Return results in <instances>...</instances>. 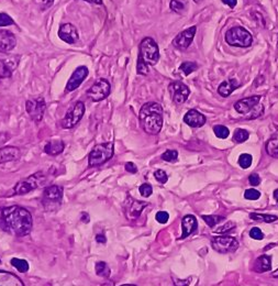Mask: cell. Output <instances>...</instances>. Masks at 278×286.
Instances as JSON below:
<instances>
[{
    "instance_id": "1",
    "label": "cell",
    "mask_w": 278,
    "mask_h": 286,
    "mask_svg": "<svg viewBox=\"0 0 278 286\" xmlns=\"http://www.w3.org/2000/svg\"><path fill=\"white\" fill-rule=\"evenodd\" d=\"M32 215L20 206H9L0 209V229L16 237L28 236L32 230Z\"/></svg>"
},
{
    "instance_id": "2",
    "label": "cell",
    "mask_w": 278,
    "mask_h": 286,
    "mask_svg": "<svg viewBox=\"0 0 278 286\" xmlns=\"http://www.w3.org/2000/svg\"><path fill=\"white\" fill-rule=\"evenodd\" d=\"M138 120L144 131L151 136H156L163 127V107L155 102L144 104L138 114Z\"/></svg>"
},
{
    "instance_id": "3",
    "label": "cell",
    "mask_w": 278,
    "mask_h": 286,
    "mask_svg": "<svg viewBox=\"0 0 278 286\" xmlns=\"http://www.w3.org/2000/svg\"><path fill=\"white\" fill-rule=\"evenodd\" d=\"M260 99L262 96L259 95L240 99L234 104V109L240 115L244 116L246 119H256L264 113L263 105L259 104Z\"/></svg>"
},
{
    "instance_id": "4",
    "label": "cell",
    "mask_w": 278,
    "mask_h": 286,
    "mask_svg": "<svg viewBox=\"0 0 278 286\" xmlns=\"http://www.w3.org/2000/svg\"><path fill=\"white\" fill-rule=\"evenodd\" d=\"M137 60L146 63L148 66H154L160 60L159 45L152 38H144L138 45Z\"/></svg>"
},
{
    "instance_id": "5",
    "label": "cell",
    "mask_w": 278,
    "mask_h": 286,
    "mask_svg": "<svg viewBox=\"0 0 278 286\" xmlns=\"http://www.w3.org/2000/svg\"><path fill=\"white\" fill-rule=\"evenodd\" d=\"M114 154V145L112 142L100 143L90 151L88 156V165L96 167L105 164L106 162L112 159Z\"/></svg>"
},
{
    "instance_id": "6",
    "label": "cell",
    "mask_w": 278,
    "mask_h": 286,
    "mask_svg": "<svg viewBox=\"0 0 278 286\" xmlns=\"http://www.w3.org/2000/svg\"><path fill=\"white\" fill-rule=\"evenodd\" d=\"M225 42L237 48H248L253 43V38L244 28L233 27L225 33Z\"/></svg>"
},
{
    "instance_id": "7",
    "label": "cell",
    "mask_w": 278,
    "mask_h": 286,
    "mask_svg": "<svg viewBox=\"0 0 278 286\" xmlns=\"http://www.w3.org/2000/svg\"><path fill=\"white\" fill-rule=\"evenodd\" d=\"M46 182V175L43 172H38L31 175L28 178L20 180L16 184L14 187L15 195H25L34 189H37L40 186H42Z\"/></svg>"
},
{
    "instance_id": "8",
    "label": "cell",
    "mask_w": 278,
    "mask_h": 286,
    "mask_svg": "<svg viewBox=\"0 0 278 286\" xmlns=\"http://www.w3.org/2000/svg\"><path fill=\"white\" fill-rule=\"evenodd\" d=\"M63 187L59 185H51L45 187L42 196V205L43 207L52 212L56 210L63 203Z\"/></svg>"
},
{
    "instance_id": "9",
    "label": "cell",
    "mask_w": 278,
    "mask_h": 286,
    "mask_svg": "<svg viewBox=\"0 0 278 286\" xmlns=\"http://www.w3.org/2000/svg\"><path fill=\"white\" fill-rule=\"evenodd\" d=\"M85 109L86 108L83 102L75 103L73 106L68 109L64 118H63L61 122L62 128H64V129H72V128L76 126L84 117Z\"/></svg>"
},
{
    "instance_id": "10",
    "label": "cell",
    "mask_w": 278,
    "mask_h": 286,
    "mask_svg": "<svg viewBox=\"0 0 278 286\" xmlns=\"http://www.w3.org/2000/svg\"><path fill=\"white\" fill-rule=\"evenodd\" d=\"M111 92V85L106 78H98L90 88L87 90V95L92 102H102Z\"/></svg>"
},
{
    "instance_id": "11",
    "label": "cell",
    "mask_w": 278,
    "mask_h": 286,
    "mask_svg": "<svg viewBox=\"0 0 278 286\" xmlns=\"http://www.w3.org/2000/svg\"><path fill=\"white\" fill-rule=\"evenodd\" d=\"M45 108H46V103L45 99L42 96L30 98L28 99L26 103V110L28 115L30 116V118L34 122H37V124L42 121L45 113Z\"/></svg>"
},
{
    "instance_id": "12",
    "label": "cell",
    "mask_w": 278,
    "mask_h": 286,
    "mask_svg": "<svg viewBox=\"0 0 278 286\" xmlns=\"http://www.w3.org/2000/svg\"><path fill=\"white\" fill-rule=\"evenodd\" d=\"M211 246L219 253H231L239 248V242L233 237L219 236L212 239Z\"/></svg>"
},
{
    "instance_id": "13",
    "label": "cell",
    "mask_w": 278,
    "mask_h": 286,
    "mask_svg": "<svg viewBox=\"0 0 278 286\" xmlns=\"http://www.w3.org/2000/svg\"><path fill=\"white\" fill-rule=\"evenodd\" d=\"M169 90L172 101L176 105L184 104L190 95V89L182 81H173L169 85Z\"/></svg>"
},
{
    "instance_id": "14",
    "label": "cell",
    "mask_w": 278,
    "mask_h": 286,
    "mask_svg": "<svg viewBox=\"0 0 278 286\" xmlns=\"http://www.w3.org/2000/svg\"><path fill=\"white\" fill-rule=\"evenodd\" d=\"M20 62L19 55H9L0 58V79L13 76Z\"/></svg>"
},
{
    "instance_id": "15",
    "label": "cell",
    "mask_w": 278,
    "mask_h": 286,
    "mask_svg": "<svg viewBox=\"0 0 278 286\" xmlns=\"http://www.w3.org/2000/svg\"><path fill=\"white\" fill-rule=\"evenodd\" d=\"M148 205L149 204L147 202L136 201L134 200V198L129 196L128 198H126V201L124 203V207H123L125 217L129 220L136 219L143 212V209L146 208Z\"/></svg>"
},
{
    "instance_id": "16",
    "label": "cell",
    "mask_w": 278,
    "mask_h": 286,
    "mask_svg": "<svg viewBox=\"0 0 278 286\" xmlns=\"http://www.w3.org/2000/svg\"><path fill=\"white\" fill-rule=\"evenodd\" d=\"M88 74H89V69L87 66L77 67L73 72L71 78L68 79L67 84H66L65 91L66 92H72L74 90H76L78 87L84 83V80L86 79L87 76H88Z\"/></svg>"
},
{
    "instance_id": "17",
    "label": "cell",
    "mask_w": 278,
    "mask_h": 286,
    "mask_svg": "<svg viewBox=\"0 0 278 286\" xmlns=\"http://www.w3.org/2000/svg\"><path fill=\"white\" fill-rule=\"evenodd\" d=\"M196 31H197V27L193 26L186 29V30L182 31L181 33H178L175 39L173 40V45L175 46L176 49L186 50L187 48H189V45L193 43Z\"/></svg>"
},
{
    "instance_id": "18",
    "label": "cell",
    "mask_w": 278,
    "mask_h": 286,
    "mask_svg": "<svg viewBox=\"0 0 278 286\" xmlns=\"http://www.w3.org/2000/svg\"><path fill=\"white\" fill-rule=\"evenodd\" d=\"M59 38L67 44H75L78 42L79 34L76 27L72 23H63L59 29Z\"/></svg>"
},
{
    "instance_id": "19",
    "label": "cell",
    "mask_w": 278,
    "mask_h": 286,
    "mask_svg": "<svg viewBox=\"0 0 278 286\" xmlns=\"http://www.w3.org/2000/svg\"><path fill=\"white\" fill-rule=\"evenodd\" d=\"M17 45V39L14 33L7 30H0V53H8Z\"/></svg>"
},
{
    "instance_id": "20",
    "label": "cell",
    "mask_w": 278,
    "mask_h": 286,
    "mask_svg": "<svg viewBox=\"0 0 278 286\" xmlns=\"http://www.w3.org/2000/svg\"><path fill=\"white\" fill-rule=\"evenodd\" d=\"M206 121H207L206 117L196 109L189 110V112L184 117L185 124L188 125L189 127H192V128L202 127L206 124Z\"/></svg>"
},
{
    "instance_id": "21",
    "label": "cell",
    "mask_w": 278,
    "mask_h": 286,
    "mask_svg": "<svg viewBox=\"0 0 278 286\" xmlns=\"http://www.w3.org/2000/svg\"><path fill=\"white\" fill-rule=\"evenodd\" d=\"M21 156V151L17 147H5L0 149V164L8 162L18 161Z\"/></svg>"
},
{
    "instance_id": "22",
    "label": "cell",
    "mask_w": 278,
    "mask_h": 286,
    "mask_svg": "<svg viewBox=\"0 0 278 286\" xmlns=\"http://www.w3.org/2000/svg\"><path fill=\"white\" fill-rule=\"evenodd\" d=\"M182 228H183V235L181 239L187 238L188 236L194 233L197 228H198V223H197V219L195 216L193 215H187L185 216L182 220Z\"/></svg>"
},
{
    "instance_id": "23",
    "label": "cell",
    "mask_w": 278,
    "mask_h": 286,
    "mask_svg": "<svg viewBox=\"0 0 278 286\" xmlns=\"http://www.w3.org/2000/svg\"><path fill=\"white\" fill-rule=\"evenodd\" d=\"M239 81L236 78H229L222 81L218 87V92L222 97H229L239 87Z\"/></svg>"
},
{
    "instance_id": "24",
    "label": "cell",
    "mask_w": 278,
    "mask_h": 286,
    "mask_svg": "<svg viewBox=\"0 0 278 286\" xmlns=\"http://www.w3.org/2000/svg\"><path fill=\"white\" fill-rule=\"evenodd\" d=\"M0 286H25V284L16 274L0 270Z\"/></svg>"
},
{
    "instance_id": "25",
    "label": "cell",
    "mask_w": 278,
    "mask_h": 286,
    "mask_svg": "<svg viewBox=\"0 0 278 286\" xmlns=\"http://www.w3.org/2000/svg\"><path fill=\"white\" fill-rule=\"evenodd\" d=\"M65 149V143L62 140H51L44 145V152L51 156L61 154Z\"/></svg>"
},
{
    "instance_id": "26",
    "label": "cell",
    "mask_w": 278,
    "mask_h": 286,
    "mask_svg": "<svg viewBox=\"0 0 278 286\" xmlns=\"http://www.w3.org/2000/svg\"><path fill=\"white\" fill-rule=\"evenodd\" d=\"M271 268V258L269 255L263 254L258 256L255 260V263L253 265V271L256 273H264L267 272Z\"/></svg>"
},
{
    "instance_id": "27",
    "label": "cell",
    "mask_w": 278,
    "mask_h": 286,
    "mask_svg": "<svg viewBox=\"0 0 278 286\" xmlns=\"http://www.w3.org/2000/svg\"><path fill=\"white\" fill-rule=\"evenodd\" d=\"M266 152L271 157L278 159V137H274L268 140L267 143H266Z\"/></svg>"
},
{
    "instance_id": "28",
    "label": "cell",
    "mask_w": 278,
    "mask_h": 286,
    "mask_svg": "<svg viewBox=\"0 0 278 286\" xmlns=\"http://www.w3.org/2000/svg\"><path fill=\"white\" fill-rule=\"evenodd\" d=\"M10 262H11V265H13L14 267H16L17 270H18L21 273H26V272L29 271V263L26 260L14 258V259H11Z\"/></svg>"
},
{
    "instance_id": "29",
    "label": "cell",
    "mask_w": 278,
    "mask_h": 286,
    "mask_svg": "<svg viewBox=\"0 0 278 286\" xmlns=\"http://www.w3.org/2000/svg\"><path fill=\"white\" fill-rule=\"evenodd\" d=\"M96 274L101 277H109L110 276V268L106 262H98L96 264Z\"/></svg>"
},
{
    "instance_id": "30",
    "label": "cell",
    "mask_w": 278,
    "mask_h": 286,
    "mask_svg": "<svg viewBox=\"0 0 278 286\" xmlns=\"http://www.w3.org/2000/svg\"><path fill=\"white\" fill-rule=\"evenodd\" d=\"M197 68H198V65H197V63L195 62H184L182 65L179 66L181 72H183L185 75H186V76L194 73Z\"/></svg>"
},
{
    "instance_id": "31",
    "label": "cell",
    "mask_w": 278,
    "mask_h": 286,
    "mask_svg": "<svg viewBox=\"0 0 278 286\" xmlns=\"http://www.w3.org/2000/svg\"><path fill=\"white\" fill-rule=\"evenodd\" d=\"M202 219L205 220V223L210 227V228H213L214 226L218 225L219 223H221L222 220H224L223 216H207L204 215L202 216Z\"/></svg>"
},
{
    "instance_id": "32",
    "label": "cell",
    "mask_w": 278,
    "mask_h": 286,
    "mask_svg": "<svg viewBox=\"0 0 278 286\" xmlns=\"http://www.w3.org/2000/svg\"><path fill=\"white\" fill-rule=\"evenodd\" d=\"M250 218L253 220H260V221H265V223H273V221L277 220L276 216H271V215H262V214H256V213H252L250 214Z\"/></svg>"
},
{
    "instance_id": "33",
    "label": "cell",
    "mask_w": 278,
    "mask_h": 286,
    "mask_svg": "<svg viewBox=\"0 0 278 286\" xmlns=\"http://www.w3.org/2000/svg\"><path fill=\"white\" fill-rule=\"evenodd\" d=\"M250 137V133H248L244 129H236L234 134H233V140L236 143H242L245 142L246 140Z\"/></svg>"
},
{
    "instance_id": "34",
    "label": "cell",
    "mask_w": 278,
    "mask_h": 286,
    "mask_svg": "<svg viewBox=\"0 0 278 286\" xmlns=\"http://www.w3.org/2000/svg\"><path fill=\"white\" fill-rule=\"evenodd\" d=\"M213 131L214 134L220 139H227L230 134V131L227 127L221 126V125H218V126H214L213 127Z\"/></svg>"
},
{
    "instance_id": "35",
    "label": "cell",
    "mask_w": 278,
    "mask_h": 286,
    "mask_svg": "<svg viewBox=\"0 0 278 286\" xmlns=\"http://www.w3.org/2000/svg\"><path fill=\"white\" fill-rule=\"evenodd\" d=\"M252 161H253V157L251 154H241L239 157V164L242 168H248L252 164Z\"/></svg>"
},
{
    "instance_id": "36",
    "label": "cell",
    "mask_w": 278,
    "mask_h": 286,
    "mask_svg": "<svg viewBox=\"0 0 278 286\" xmlns=\"http://www.w3.org/2000/svg\"><path fill=\"white\" fill-rule=\"evenodd\" d=\"M162 159L166 162H176L178 159V152L176 150H167L162 154Z\"/></svg>"
},
{
    "instance_id": "37",
    "label": "cell",
    "mask_w": 278,
    "mask_h": 286,
    "mask_svg": "<svg viewBox=\"0 0 278 286\" xmlns=\"http://www.w3.org/2000/svg\"><path fill=\"white\" fill-rule=\"evenodd\" d=\"M13 25H15V21L8 14L0 13V28L13 26Z\"/></svg>"
},
{
    "instance_id": "38",
    "label": "cell",
    "mask_w": 278,
    "mask_h": 286,
    "mask_svg": "<svg viewBox=\"0 0 278 286\" xmlns=\"http://www.w3.org/2000/svg\"><path fill=\"white\" fill-rule=\"evenodd\" d=\"M259 196H260V193L256 189H253V188L246 189L244 193V197L248 201H256V200H258Z\"/></svg>"
},
{
    "instance_id": "39",
    "label": "cell",
    "mask_w": 278,
    "mask_h": 286,
    "mask_svg": "<svg viewBox=\"0 0 278 286\" xmlns=\"http://www.w3.org/2000/svg\"><path fill=\"white\" fill-rule=\"evenodd\" d=\"M170 8L174 13H182L184 10V4H182L179 0H171V4H170Z\"/></svg>"
},
{
    "instance_id": "40",
    "label": "cell",
    "mask_w": 278,
    "mask_h": 286,
    "mask_svg": "<svg viewBox=\"0 0 278 286\" xmlns=\"http://www.w3.org/2000/svg\"><path fill=\"white\" fill-rule=\"evenodd\" d=\"M138 190H140V194L143 196V197H149L152 195V193H153V188H152V186H151L150 184H142L140 186V188H138Z\"/></svg>"
},
{
    "instance_id": "41",
    "label": "cell",
    "mask_w": 278,
    "mask_h": 286,
    "mask_svg": "<svg viewBox=\"0 0 278 286\" xmlns=\"http://www.w3.org/2000/svg\"><path fill=\"white\" fill-rule=\"evenodd\" d=\"M154 177L159 180L160 183L162 184H165L167 182V179H169V176H167L166 172H164L163 170H158L154 172Z\"/></svg>"
},
{
    "instance_id": "42",
    "label": "cell",
    "mask_w": 278,
    "mask_h": 286,
    "mask_svg": "<svg viewBox=\"0 0 278 286\" xmlns=\"http://www.w3.org/2000/svg\"><path fill=\"white\" fill-rule=\"evenodd\" d=\"M55 0H34V3H36L37 6H39L40 9L41 10H45L50 8L52 5L54 4Z\"/></svg>"
},
{
    "instance_id": "43",
    "label": "cell",
    "mask_w": 278,
    "mask_h": 286,
    "mask_svg": "<svg viewBox=\"0 0 278 286\" xmlns=\"http://www.w3.org/2000/svg\"><path fill=\"white\" fill-rule=\"evenodd\" d=\"M169 218H170V215L166 212H159L155 216L156 221H159L160 224H166L167 221H169Z\"/></svg>"
},
{
    "instance_id": "44",
    "label": "cell",
    "mask_w": 278,
    "mask_h": 286,
    "mask_svg": "<svg viewBox=\"0 0 278 286\" xmlns=\"http://www.w3.org/2000/svg\"><path fill=\"white\" fill-rule=\"evenodd\" d=\"M250 237L253 238V239H255V240H262V239L264 238V235H263V232L262 230H260L259 228H253L251 231H250Z\"/></svg>"
},
{
    "instance_id": "45",
    "label": "cell",
    "mask_w": 278,
    "mask_h": 286,
    "mask_svg": "<svg viewBox=\"0 0 278 286\" xmlns=\"http://www.w3.org/2000/svg\"><path fill=\"white\" fill-rule=\"evenodd\" d=\"M248 182H250L252 186H257L260 183V178L256 173H253L250 175V176H248Z\"/></svg>"
},
{
    "instance_id": "46",
    "label": "cell",
    "mask_w": 278,
    "mask_h": 286,
    "mask_svg": "<svg viewBox=\"0 0 278 286\" xmlns=\"http://www.w3.org/2000/svg\"><path fill=\"white\" fill-rule=\"evenodd\" d=\"M233 228H235V224L232 223V221H229L227 225H224L221 227V228L217 229V232H228L230 230H232Z\"/></svg>"
},
{
    "instance_id": "47",
    "label": "cell",
    "mask_w": 278,
    "mask_h": 286,
    "mask_svg": "<svg viewBox=\"0 0 278 286\" xmlns=\"http://www.w3.org/2000/svg\"><path fill=\"white\" fill-rule=\"evenodd\" d=\"M125 171L131 173V174H135V173H137V167H136V165L134 164V163L128 162L125 164Z\"/></svg>"
},
{
    "instance_id": "48",
    "label": "cell",
    "mask_w": 278,
    "mask_h": 286,
    "mask_svg": "<svg viewBox=\"0 0 278 286\" xmlns=\"http://www.w3.org/2000/svg\"><path fill=\"white\" fill-rule=\"evenodd\" d=\"M173 281L175 286H188V284L190 283V278L186 279V281H181V279H176L175 277H174Z\"/></svg>"
},
{
    "instance_id": "49",
    "label": "cell",
    "mask_w": 278,
    "mask_h": 286,
    "mask_svg": "<svg viewBox=\"0 0 278 286\" xmlns=\"http://www.w3.org/2000/svg\"><path fill=\"white\" fill-rule=\"evenodd\" d=\"M96 241L99 243H106L107 238L105 236V233H98V235L96 236Z\"/></svg>"
},
{
    "instance_id": "50",
    "label": "cell",
    "mask_w": 278,
    "mask_h": 286,
    "mask_svg": "<svg viewBox=\"0 0 278 286\" xmlns=\"http://www.w3.org/2000/svg\"><path fill=\"white\" fill-rule=\"evenodd\" d=\"M222 3L224 5H228L231 8H234L237 4V0H222Z\"/></svg>"
},
{
    "instance_id": "51",
    "label": "cell",
    "mask_w": 278,
    "mask_h": 286,
    "mask_svg": "<svg viewBox=\"0 0 278 286\" xmlns=\"http://www.w3.org/2000/svg\"><path fill=\"white\" fill-rule=\"evenodd\" d=\"M80 220H82L83 223H85V224L89 223V220H90L89 215L87 214V213H82V216H80Z\"/></svg>"
},
{
    "instance_id": "52",
    "label": "cell",
    "mask_w": 278,
    "mask_h": 286,
    "mask_svg": "<svg viewBox=\"0 0 278 286\" xmlns=\"http://www.w3.org/2000/svg\"><path fill=\"white\" fill-rule=\"evenodd\" d=\"M84 2L94 4V5H102V0H84Z\"/></svg>"
},
{
    "instance_id": "53",
    "label": "cell",
    "mask_w": 278,
    "mask_h": 286,
    "mask_svg": "<svg viewBox=\"0 0 278 286\" xmlns=\"http://www.w3.org/2000/svg\"><path fill=\"white\" fill-rule=\"evenodd\" d=\"M271 276H273V277H276V278H278V270H276L275 272L271 273Z\"/></svg>"
},
{
    "instance_id": "54",
    "label": "cell",
    "mask_w": 278,
    "mask_h": 286,
    "mask_svg": "<svg viewBox=\"0 0 278 286\" xmlns=\"http://www.w3.org/2000/svg\"><path fill=\"white\" fill-rule=\"evenodd\" d=\"M274 198L278 202V189H276V190L274 192Z\"/></svg>"
},
{
    "instance_id": "55",
    "label": "cell",
    "mask_w": 278,
    "mask_h": 286,
    "mask_svg": "<svg viewBox=\"0 0 278 286\" xmlns=\"http://www.w3.org/2000/svg\"><path fill=\"white\" fill-rule=\"evenodd\" d=\"M120 286H136V285H133V284H124V285H120Z\"/></svg>"
},
{
    "instance_id": "56",
    "label": "cell",
    "mask_w": 278,
    "mask_h": 286,
    "mask_svg": "<svg viewBox=\"0 0 278 286\" xmlns=\"http://www.w3.org/2000/svg\"><path fill=\"white\" fill-rule=\"evenodd\" d=\"M194 2H195L196 4H199V3L201 2V0H194Z\"/></svg>"
}]
</instances>
